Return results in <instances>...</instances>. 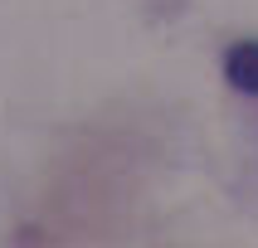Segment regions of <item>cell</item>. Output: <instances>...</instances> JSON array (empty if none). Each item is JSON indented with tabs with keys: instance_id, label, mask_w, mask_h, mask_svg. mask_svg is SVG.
<instances>
[{
	"instance_id": "obj_1",
	"label": "cell",
	"mask_w": 258,
	"mask_h": 248,
	"mask_svg": "<svg viewBox=\"0 0 258 248\" xmlns=\"http://www.w3.org/2000/svg\"><path fill=\"white\" fill-rule=\"evenodd\" d=\"M224 78L239 93H258V39H239L224 54Z\"/></svg>"
}]
</instances>
